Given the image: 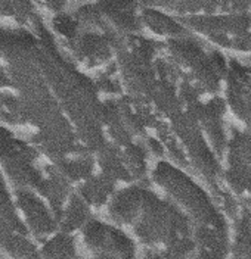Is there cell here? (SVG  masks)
I'll return each instance as SVG.
<instances>
[{"label": "cell", "mask_w": 251, "mask_h": 259, "mask_svg": "<svg viewBox=\"0 0 251 259\" xmlns=\"http://www.w3.org/2000/svg\"><path fill=\"white\" fill-rule=\"evenodd\" d=\"M0 256H40L18 209L8 178L0 166Z\"/></svg>", "instance_id": "obj_1"}, {"label": "cell", "mask_w": 251, "mask_h": 259, "mask_svg": "<svg viewBox=\"0 0 251 259\" xmlns=\"http://www.w3.org/2000/svg\"><path fill=\"white\" fill-rule=\"evenodd\" d=\"M39 12H48V14H58L64 9L65 0H31Z\"/></svg>", "instance_id": "obj_3"}, {"label": "cell", "mask_w": 251, "mask_h": 259, "mask_svg": "<svg viewBox=\"0 0 251 259\" xmlns=\"http://www.w3.org/2000/svg\"><path fill=\"white\" fill-rule=\"evenodd\" d=\"M0 24L37 27L43 19L31 0H0Z\"/></svg>", "instance_id": "obj_2"}]
</instances>
